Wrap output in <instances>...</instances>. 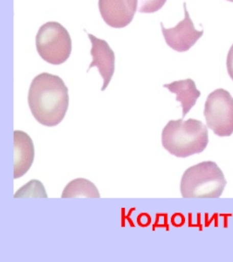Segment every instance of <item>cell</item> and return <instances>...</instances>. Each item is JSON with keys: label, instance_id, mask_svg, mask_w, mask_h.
<instances>
[{"label": "cell", "instance_id": "obj_1", "mask_svg": "<svg viewBox=\"0 0 233 262\" xmlns=\"http://www.w3.org/2000/svg\"><path fill=\"white\" fill-rule=\"evenodd\" d=\"M28 105L39 123L45 127L59 125L68 110V88L58 75L39 74L29 88Z\"/></svg>", "mask_w": 233, "mask_h": 262}, {"label": "cell", "instance_id": "obj_2", "mask_svg": "<svg viewBox=\"0 0 233 262\" xmlns=\"http://www.w3.org/2000/svg\"><path fill=\"white\" fill-rule=\"evenodd\" d=\"M209 143L206 126L199 120H171L161 132V144L176 158L200 154Z\"/></svg>", "mask_w": 233, "mask_h": 262}, {"label": "cell", "instance_id": "obj_3", "mask_svg": "<svg viewBox=\"0 0 233 262\" xmlns=\"http://www.w3.org/2000/svg\"><path fill=\"white\" fill-rule=\"evenodd\" d=\"M226 179L218 164L204 161L190 167L181 179L183 199H218L224 192Z\"/></svg>", "mask_w": 233, "mask_h": 262}, {"label": "cell", "instance_id": "obj_4", "mask_svg": "<svg viewBox=\"0 0 233 262\" xmlns=\"http://www.w3.org/2000/svg\"><path fill=\"white\" fill-rule=\"evenodd\" d=\"M36 48L42 60L52 65H61L71 55L72 39L62 25L49 21L39 27Z\"/></svg>", "mask_w": 233, "mask_h": 262}, {"label": "cell", "instance_id": "obj_5", "mask_svg": "<svg viewBox=\"0 0 233 262\" xmlns=\"http://www.w3.org/2000/svg\"><path fill=\"white\" fill-rule=\"evenodd\" d=\"M203 115L206 124L218 137H230L233 133V97L230 92L218 89L207 97Z\"/></svg>", "mask_w": 233, "mask_h": 262}, {"label": "cell", "instance_id": "obj_6", "mask_svg": "<svg viewBox=\"0 0 233 262\" xmlns=\"http://www.w3.org/2000/svg\"><path fill=\"white\" fill-rule=\"evenodd\" d=\"M184 18L173 28H165L161 22V28L165 41L170 48L179 53L190 50L203 35V31H197L190 17L186 3H183Z\"/></svg>", "mask_w": 233, "mask_h": 262}, {"label": "cell", "instance_id": "obj_7", "mask_svg": "<svg viewBox=\"0 0 233 262\" xmlns=\"http://www.w3.org/2000/svg\"><path fill=\"white\" fill-rule=\"evenodd\" d=\"M99 10L106 24L113 28H123L135 17L138 0H99Z\"/></svg>", "mask_w": 233, "mask_h": 262}, {"label": "cell", "instance_id": "obj_8", "mask_svg": "<svg viewBox=\"0 0 233 262\" xmlns=\"http://www.w3.org/2000/svg\"><path fill=\"white\" fill-rule=\"evenodd\" d=\"M87 36L92 44V49L90 53L93 56V61L90 63L87 71H89L90 69L94 67H97L103 79L102 91H105L110 83L112 77L114 74L115 54L114 51L111 49L108 42L104 39H98L91 33H87Z\"/></svg>", "mask_w": 233, "mask_h": 262}, {"label": "cell", "instance_id": "obj_9", "mask_svg": "<svg viewBox=\"0 0 233 262\" xmlns=\"http://www.w3.org/2000/svg\"><path fill=\"white\" fill-rule=\"evenodd\" d=\"M14 168L13 179H18L30 170L35 158L34 144L30 136L21 130L13 132Z\"/></svg>", "mask_w": 233, "mask_h": 262}, {"label": "cell", "instance_id": "obj_10", "mask_svg": "<svg viewBox=\"0 0 233 262\" xmlns=\"http://www.w3.org/2000/svg\"><path fill=\"white\" fill-rule=\"evenodd\" d=\"M164 88L167 89L172 94H176V100L181 102L182 110V118L194 107L197 99L201 96V92L197 90L195 81L192 79L173 81L170 84H165Z\"/></svg>", "mask_w": 233, "mask_h": 262}, {"label": "cell", "instance_id": "obj_11", "mask_svg": "<svg viewBox=\"0 0 233 262\" xmlns=\"http://www.w3.org/2000/svg\"><path fill=\"white\" fill-rule=\"evenodd\" d=\"M62 199H100L101 195L96 185L86 179H76L68 183L63 191Z\"/></svg>", "mask_w": 233, "mask_h": 262}, {"label": "cell", "instance_id": "obj_12", "mask_svg": "<svg viewBox=\"0 0 233 262\" xmlns=\"http://www.w3.org/2000/svg\"><path fill=\"white\" fill-rule=\"evenodd\" d=\"M14 199L20 198H38V199H48V193L45 191V186L41 182L33 179L27 184L19 188L13 196Z\"/></svg>", "mask_w": 233, "mask_h": 262}, {"label": "cell", "instance_id": "obj_13", "mask_svg": "<svg viewBox=\"0 0 233 262\" xmlns=\"http://www.w3.org/2000/svg\"><path fill=\"white\" fill-rule=\"evenodd\" d=\"M167 0H138V12L141 13H154L165 6Z\"/></svg>", "mask_w": 233, "mask_h": 262}, {"label": "cell", "instance_id": "obj_14", "mask_svg": "<svg viewBox=\"0 0 233 262\" xmlns=\"http://www.w3.org/2000/svg\"><path fill=\"white\" fill-rule=\"evenodd\" d=\"M226 68L227 72L231 80L233 81V44L228 52L227 59H226Z\"/></svg>", "mask_w": 233, "mask_h": 262}, {"label": "cell", "instance_id": "obj_15", "mask_svg": "<svg viewBox=\"0 0 233 262\" xmlns=\"http://www.w3.org/2000/svg\"><path fill=\"white\" fill-rule=\"evenodd\" d=\"M227 1H229V2H233V0H227Z\"/></svg>", "mask_w": 233, "mask_h": 262}]
</instances>
